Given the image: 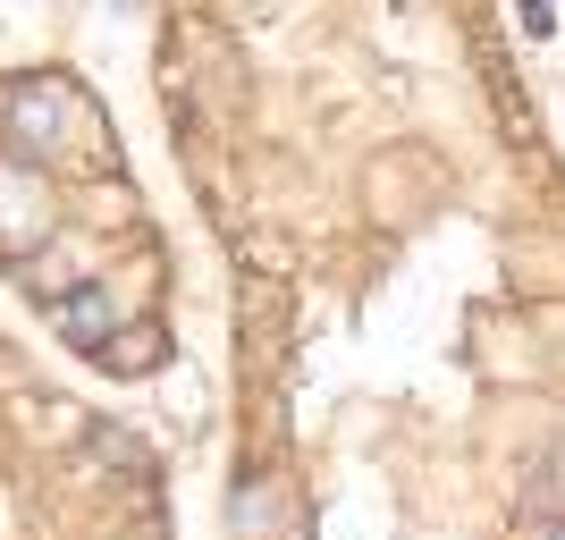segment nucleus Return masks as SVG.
<instances>
[{"label": "nucleus", "mask_w": 565, "mask_h": 540, "mask_svg": "<svg viewBox=\"0 0 565 540\" xmlns=\"http://www.w3.org/2000/svg\"><path fill=\"white\" fill-rule=\"evenodd\" d=\"M43 229H51L43 187H34L18 161H0V254H34V236H43Z\"/></svg>", "instance_id": "obj_1"}, {"label": "nucleus", "mask_w": 565, "mask_h": 540, "mask_svg": "<svg viewBox=\"0 0 565 540\" xmlns=\"http://www.w3.org/2000/svg\"><path fill=\"white\" fill-rule=\"evenodd\" d=\"M110 363H118V372H152V363H161V347H152V329H118Z\"/></svg>", "instance_id": "obj_2"}, {"label": "nucleus", "mask_w": 565, "mask_h": 540, "mask_svg": "<svg viewBox=\"0 0 565 540\" xmlns=\"http://www.w3.org/2000/svg\"><path fill=\"white\" fill-rule=\"evenodd\" d=\"M541 540H565V523H557V532H541Z\"/></svg>", "instance_id": "obj_3"}]
</instances>
